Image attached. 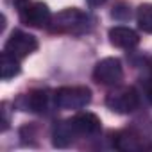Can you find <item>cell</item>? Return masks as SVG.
Here are the masks:
<instances>
[{"label": "cell", "mask_w": 152, "mask_h": 152, "mask_svg": "<svg viewBox=\"0 0 152 152\" xmlns=\"http://www.w3.org/2000/svg\"><path fill=\"white\" fill-rule=\"evenodd\" d=\"M111 16H113L116 22H127V20L131 18V7H129V4H125V2H116V4L113 6Z\"/></svg>", "instance_id": "14"}, {"label": "cell", "mask_w": 152, "mask_h": 152, "mask_svg": "<svg viewBox=\"0 0 152 152\" xmlns=\"http://www.w3.org/2000/svg\"><path fill=\"white\" fill-rule=\"evenodd\" d=\"M113 145H115V148H118L122 152H140V150H143L147 147L141 134L132 131V129L116 132L113 136Z\"/></svg>", "instance_id": "9"}, {"label": "cell", "mask_w": 152, "mask_h": 152, "mask_svg": "<svg viewBox=\"0 0 152 152\" xmlns=\"http://www.w3.org/2000/svg\"><path fill=\"white\" fill-rule=\"evenodd\" d=\"M136 22L143 32L152 34V4H141L136 9Z\"/></svg>", "instance_id": "13"}, {"label": "cell", "mask_w": 152, "mask_h": 152, "mask_svg": "<svg viewBox=\"0 0 152 152\" xmlns=\"http://www.w3.org/2000/svg\"><path fill=\"white\" fill-rule=\"evenodd\" d=\"M68 120L77 138H95L102 131V122L93 113H77Z\"/></svg>", "instance_id": "8"}, {"label": "cell", "mask_w": 152, "mask_h": 152, "mask_svg": "<svg viewBox=\"0 0 152 152\" xmlns=\"http://www.w3.org/2000/svg\"><path fill=\"white\" fill-rule=\"evenodd\" d=\"M75 140H77V136H75L72 125H70V120H61L54 125L52 129V143L54 147L57 148H64V147H70Z\"/></svg>", "instance_id": "11"}, {"label": "cell", "mask_w": 152, "mask_h": 152, "mask_svg": "<svg viewBox=\"0 0 152 152\" xmlns=\"http://www.w3.org/2000/svg\"><path fill=\"white\" fill-rule=\"evenodd\" d=\"M22 72V66H20V59L7 54L6 50L2 52V59H0V75H2V81H9L13 77Z\"/></svg>", "instance_id": "12"}, {"label": "cell", "mask_w": 152, "mask_h": 152, "mask_svg": "<svg viewBox=\"0 0 152 152\" xmlns=\"http://www.w3.org/2000/svg\"><path fill=\"white\" fill-rule=\"evenodd\" d=\"M106 106L118 113V115H129L134 113L140 106V93L132 86H120L115 88L113 91L107 93L106 97Z\"/></svg>", "instance_id": "3"}, {"label": "cell", "mask_w": 152, "mask_h": 152, "mask_svg": "<svg viewBox=\"0 0 152 152\" xmlns=\"http://www.w3.org/2000/svg\"><path fill=\"white\" fill-rule=\"evenodd\" d=\"M15 106L20 111L36 113V115H47L56 106V99H54V93H50L48 90H32V91H29L25 95H20L16 99Z\"/></svg>", "instance_id": "4"}, {"label": "cell", "mask_w": 152, "mask_h": 152, "mask_svg": "<svg viewBox=\"0 0 152 152\" xmlns=\"http://www.w3.org/2000/svg\"><path fill=\"white\" fill-rule=\"evenodd\" d=\"M2 115H4V120H2V131H6L9 127V104L7 102H2Z\"/></svg>", "instance_id": "15"}, {"label": "cell", "mask_w": 152, "mask_h": 152, "mask_svg": "<svg viewBox=\"0 0 152 152\" xmlns=\"http://www.w3.org/2000/svg\"><path fill=\"white\" fill-rule=\"evenodd\" d=\"M93 79L102 86H120L124 81V66L118 57H104L93 68Z\"/></svg>", "instance_id": "5"}, {"label": "cell", "mask_w": 152, "mask_h": 152, "mask_svg": "<svg viewBox=\"0 0 152 152\" xmlns=\"http://www.w3.org/2000/svg\"><path fill=\"white\" fill-rule=\"evenodd\" d=\"M109 41L113 47H118V48H125V50H131L134 47H138L140 43V36L136 31L129 29V27H124V25H116V27H111L109 32Z\"/></svg>", "instance_id": "10"}, {"label": "cell", "mask_w": 152, "mask_h": 152, "mask_svg": "<svg viewBox=\"0 0 152 152\" xmlns=\"http://www.w3.org/2000/svg\"><path fill=\"white\" fill-rule=\"evenodd\" d=\"M56 107L59 109H83L91 102V90L86 86H63L54 91Z\"/></svg>", "instance_id": "2"}, {"label": "cell", "mask_w": 152, "mask_h": 152, "mask_svg": "<svg viewBox=\"0 0 152 152\" xmlns=\"http://www.w3.org/2000/svg\"><path fill=\"white\" fill-rule=\"evenodd\" d=\"M4 50L18 59H23L38 50V39L23 31H13L4 45Z\"/></svg>", "instance_id": "7"}, {"label": "cell", "mask_w": 152, "mask_h": 152, "mask_svg": "<svg viewBox=\"0 0 152 152\" xmlns=\"http://www.w3.org/2000/svg\"><path fill=\"white\" fill-rule=\"evenodd\" d=\"M86 2H88L90 7H100V6H104L107 2V0H86Z\"/></svg>", "instance_id": "16"}, {"label": "cell", "mask_w": 152, "mask_h": 152, "mask_svg": "<svg viewBox=\"0 0 152 152\" xmlns=\"http://www.w3.org/2000/svg\"><path fill=\"white\" fill-rule=\"evenodd\" d=\"M18 13H20V22L27 27H32V29H48L50 27L52 13H50L48 6L43 2H29L22 9H18Z\"/></svg>", "instance_id": "6"}, {"label": "cell", "mask_w": 152, "mask_h": 152, "mask_svg": "<svg viewBox=\"0 0 152 152\" xmlns=\"http://www.w3.org/2000/svg\"><path fill=\"white\" fill-rule=\"evenodd\" d=\"M93 25H95V20L88 13L77 9V7H68V9H63L52 16L48 29L52 32H57V34L83 36V34L91 32Z\"/></svg>", "instance_id": "1"}, {"label": "cell", "mask_w": 152, "mask_h": 152, "mask_svg": "<svg viewBox=\"0 0 152 152\" xmlns=\"http://www.w3.org/2000/svg\"><path fill=\"white\" fill-rule=\"evenodd\" d=\"M11 4H13L16 9H22L25 4H29V0H11Z\"/></svg>", "instance_id": "17"}]
</instances>
